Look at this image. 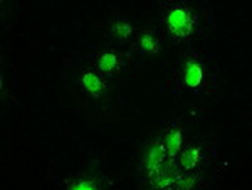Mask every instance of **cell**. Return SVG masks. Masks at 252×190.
Segmentation results:
<instances>
[{"label":"cell","instance_id":"obj_1","mask_svg":"<svg viewBox=\"0 0 252 190\" xmlns=\"http://www.w3.org/2000/svg\"><path fill=\"white\" fill-rule=\"evenodd\" d=\"M166 24L170 27V32L177 37H187L193 32V20H192V12L187 9H173L166 17Z\"/></svg>","mask_w":252,"mask_h":190},{"label":"cell","instance_id":"obj_2","mask_svg":"<svg viewBox=\"0 0 252 190\" xmlns=\"http://www.w3.org/2000/svg\"><path fill=\"white\" fill-rule=\"evenodd\" d=\"M163 160H165V147L158 141V143L153 145V147L148 150V153H146V168H148L152 179L157 177V173L160 170Z\"/></svg>","mask_w":252,"mask_h":190},{"label":"cell","instance_id":"obj_3","mask_svg":"<svg viewBox=\"0 0 252 190\" xmlns=\"http://www.w3.org/2000/svg\"><path fill=\"white\" fill-rule=\"evenodd\" d=\"M185 83L189 84L190 88H197L198 84L204 79V69L198 63H193V61H189L185 67Z\"/></svg>","mask_w":252,"mask_h":190},{"label":"cell","instance_id":"obj_4","mask_svg":"<svg viewBox=\"0 0 252 190\" xmlns=\"http://www.w3.org/2000/svg\"><path fill=\"white\" fill-rule=\"evenodd\" d=\"M182 141H184V138H182V130L180 128H175V130H172L166 135V150H168V155H170V160L173 161V158L177 157V153L180 152V147H182Z\"/></svg>","mask_w":252,"mask_h":190},{"label":"cell","instance_id":"obj_5","mask_svg":"<svg viewBox=\"0 0 252 190\" xmlns=\"http://www.w3.org/2000/svg\"><path fill=\"white\" fill-rule=\"evenodd\" d=\"M81 81H83V86L94 96L99 95V93L104 90V83L97 78L96 74H93V72H86V74H83V79Z\"/></svg>","mask_w":252,"mask_h":190},{"label":"cell","instance_id":"obj_6","mask_svg":"<svg viewBox=\"0 0 252 190\" xmlns=\"http://www.w3.org/2000/svg\"><path fill=\"white\" fill-rule=\"evenodd\" d=\"M198 160H200V148L198 147H192L182 153V167L185 170H192L197 167Z\"/></svg>","mask_w":252,"mask_h":190},{"label":"cell","instance_id":"obj_7","mask_svg":"<svg viewBox=\"0 0 252 190\" xmlns=\"http://www.w3.org/2000/svg\"><path fill=\"white\" fill-rule=\"evenodd\" d=\"M116 63H118V58L115 52H104L99 59V69L106 74H111L113 69L116 67Z\"/></svg>","mask_w":252,"mask_h":190},{"label":"cell","instance_id":"obj_8","mask_svg":"<svg viewBox=\"0 0 252 190\" xmlns=\"http://www.w3.org/2000/svg\"><path fill=\"white\" fill-rule=\"evenodd\" d=\"M140 46L143 47V51H146V52H158V51H160L158 39L153 37L152 34H143V35H141Z\"/></svg>","mask_w":252,"mask_h":190},{"label":"cell","instance_id":"obj_9","mask_svg":"<svg viewBox=\"0 0 252 190\" xmlns=\"http://www.w3.org/2000/svg\"><path fill=\"white\" fill-rule=\"evenodd\" d=\"M113 32H115L120 39H128L133 32V27H131V24H128V22H118Z\"/></svg>","mask_w":252,"mask_h":190},{"label":"cell","instance_id":"obj_10","mask_svg":"<svg viewBox=\"0 0 252 190\" xmlns=\"http://www.w3.org/2000/svg\"><path fill=\"white\" fill-rule=\"evenodd\" d=\"M94 187H96V184H94V182H91V180H81V182H74V184H69V189H74V190H78V189L93 190Z\"/></svg>","mask_w":252,"mask_h":190}]
</instances>
